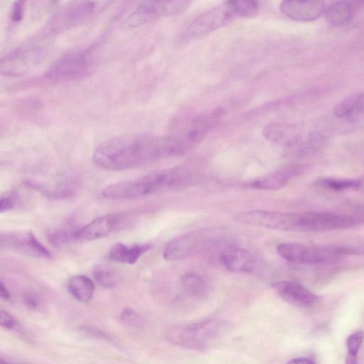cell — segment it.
<instances>
[{
	"mask_svg": "<svg viewBox=\"0 0 364 364\" xmlns=\"http://www.w3.org/2000/svg\"><path fill=\"white\" fill-rule=\"evenodd\" d=\"M174 157L168 134H124L100 143L92 155L97 167L107 171H122L159 159Z\"/></svg>",
	"mask_w": 364,
	"mask_h": 364,
	"instance_id": "1",
	"label": "cell"
},
{
	"mask_svg": "<svg viewBox=\"0 0 364 364\" xmlns=\"http://www.w3.org/2000/svg\"><path fill=\"white\" fill-rule=\"evenodd\" d=\"M193 171L188 166L170 168L136 179L110 184L102 196L109 200H127L156 192L186 188L193 183Z\"/></svg>",
	"mask_w": 364,
	"mask_h": 364,
	"instance_id": "2",
	"label": "cell"
},
{
	"mask_svg": "<svg viewBox=\"0 0 364 364\" xmlns=\"http://www.w3.org/2000/svg\"><path fill=\"white\" fill-rule=\"evenodd\" d=\"M226 328L227 324L223 321L209 318L191 323L171 326L165 330L164 337L174 346L205 351Z\"/></svg>",
	"mask_w": 364,
	"mask_h": 364,
	"instance_id": "3",
	"label": "cell"
},
{
	"mask_svg": "<svg viewBox=\"0 0 364 364\" xmlns=\"http://www.w3.org/2000/svg\"><path fill=\"white\" fill-rule=\"evenodd\" d=\"M223 115L224 109L216 108L182 122L176 130L168 134L176 156L187 154L199 144L219 123Z\"/></svg>",
	"mask_w": 364,
	"mask_h": 364,
	"instance_id": "4",
	"label": "cell"
},
{
	"mask_svg": "<svg viewBox=\"0 0 364 364\" xmlns=\"http://www.w3.org/2000/svg\"><path fill=\"white\" fill-rule=\"evenodd\" d=\"M237 18H242L237 1H227L193 19L178 34L177 41L186 43L209 34Z\"/></svg>",
	"mask_w": 364,
	"mask_h": 364,
	"instance_id": "5",
	"label": "cell"
},
{
	"mask_svg": "<svg viewBox=\"0 0 364 364\" xmlns=\"http://www.w3.org/2000/svg\"><path fill=\"white\" fill-rule=\"evenodd\" d=\"M284 259L299 264H324L337 261L344 256L358 254L354 248L328 246L314 247L300 243L284 242L277 247Z\"/></svg>",
	"mask_w": 364,
	"mask_h": 364,
	"instance_id": "6",
	"label": "cell"
},
{
	"mask_svg": "<svg viewBox=\"0 0 364 364\" xmlns=\"http://www.w3.org/2000/svg\"><path fill=\"white\" fill-rule=\"evenodd\" d=\"M216 236L208 230H193L176 236L166 244L163 256L167 260H176L211 250L219 242Z\"/></svg>",
	"mask_w": 364,
	"mask_h": 364,
	"instance_id": "7",
	"label": "cell"
},
{
	"mask_svg": "<svg viewBox=\"0 0 364 364\" xmlns=\"http://www.w3.org/2000/svg\"><path fill=\"white\" fill-rule=\"evenodd\" d=\"M96 65L95 50L87 48L62 57L50 67L47 75L56 80L80 79L91 74Z\"/></svg>",
	"mask_w": 364,
	"mask_h": 364,
	"instance_id": "8",
	"label": "cell"
},
{
	"mask_svg": "<svg viewBox=\"0 0 364 364\" xmlns=\"http://www.w3.org/2000/svg\"><path fill=\"white\" fill-rule=\"evenodd\" d=\"M264 137L274 143L287 148L309 149L316 146L322 138L320 134L309 132L296 124L272 122L262 129Z\"/></svg>",
	"mask_w": 364,
	"mask_h": 364,
	"instance_id": "9",
	"label": "cell"
},
{
	"mask_svg": "<svg viewBox=\"0 0 364 364\" xmlns=\"http://www.w3.org/2000/svg\"><path fill=\"white\" fill-rule=\"evenodd\" d=\"M187 1H146L139 3L124 20V25L135 28L163 16H175L185 11L190 6Z\"/></svg>",
	"mask_w": 364,
	"mask_h": 364,
	"instance_id": "10",
	"label": "cell"
},
{
	"mask_svg": "<svg viewBox=\"0 0 364 364\" xmlns=\"http://www.w3.org/2000/svg\"><path fill=\"white\" fill-rule=\"evenodd\" d=\"M299 213L266 210L245 211L236 216V220L243 224L289 232H299Z\"/></svg>",
	"mask_w": 364,
	"mask_h": 364,
	"instance_id": "11",
	"label": "cell"
},
{
	"mask_svg": "<svg viewBox=\"0 0 364 364\" xmlns=\"http://www.w3.org/2000/svg\"><path fill=\"white\" fill-rule=\"evenodd\" d=\"M41 58L42 51L39 48H18L0 60V74L9 76L23 75L33 69Z\"/></svg>",
	"mask_w": 364,
	"mask_h": 364,
	"instance_id": "12",
	"label": "cell"
},
{
	"mask_svg": "<svg viewBox=\"0 0 364 364\" xmlns=\"http://www.w3.org/2000/svg\"><path fill=\"white\" fill-rule=\"evenodd\" d=\"M125 218L124 213H109L98 217L86 225L73 231V240L91 241L107 236L117 230Z\"/></svg>",
	"mask_w": 364,
	"mask_h": 364,
	"instance_id": "13",
	"label": "cell"
},
{
	"mask_svg": "<svg viewBox=\"0 0 364 364\" xmlns=\"http://www.w3.org/2000/svg\"><path fill=\"white\" fill-rule=\"evenodd\" d=\"M277 295L289 304L301 308L314 306L319 297L302 284L288 280H277L272 283Z\"/></svg>",
	"mask_w": 364,
	"mask_h": 364,
	"instance_id": "14",
	"label": "cell"
},
{
	"mask_svg": "<svg viewBox=\"0 0 364 364\" xmlns=\"http://www.w3.org/2000/svg\"><path fill=\"white\" fill-rule=\"evenodd\" d=\"M220 262L234 272H252L258 266V259L249 250L233 245L225 246L218 252Z\"/></svg>",
	"mask_w": 364,
	"mask_h": 364,
	"instance_id": "15",
	"label": "cell"
},
{
	"mask_svg": "<svg viewBox=\"0 0 364 364\" xmlns=\"http://www.w3.org/2000/svg\"><path fill=\"white\" fill-rule=\"evenodd\" d=\"M306 168L303 164H291L250 182L247 186L253 189L275 191L288 184L293 178L299 176Z\"/></svg>",
	"mask_w": 364,
	"mask_h": 364,
	"instance_id": "16",
	"label": "cell"
},
{
	"mask_svg": "<svg viewBox=\"0 0 364 364\" xmlns=\"http://www.w3.org/2000/svg\"><path fill=\"white\" fill-rule=\"evenodd\" d=\"M326 6L323 1H283L279 9L284 16L294 21H311L324 14Z\"/></svg>",
	"mask_w": 364,
	"mask_h": 364,
	"instance_id": "17",
	"label": "cell"
},
{
	"mask_svg": "<svg viewBox=\"0 0 364 364\" xmlns=\"http://www.w3.org/2000/svg\"><path fill=\"white\" fill-rule=\"evenodd\" d=\"M357 3L351 1H336L326 6L325 15L328 23L333 26L348 23L357 10Z\"/></svg>",
	"mask_w": 364,
	"mask_h": 364,
	"instance_id": "18",
	"label": "cell"
},
{
	"mask_svg": "<svg viewBox=\"0 0 364 364\" xmlns=\"http://www.w3.org/2000/svg\"><path fill=\"white\" fill-rule=\"evenodd\" d=\"M151 247L152 245L149 243L139 244L131 247L122 243H117L110 249L109 257L116 262L133 264Z\"/></svg>",
	"mask_w": 364,
	"mask_h": 364,
	"instance_id": "19",
	"label": "cell"
},
{
	"mask_svg": "<svg viewBox=\"0 0 364 364\" xmlns=\"http://www.w3.org/2000/svg\"><path fill=\"white\" fill-rule=\"evenodd\" d=\"M364 95L363 92L346 97L334 108V114L338 118L355 119L363 112Z\"/></svg>",
	"mask_w": 364,
	"mask_h": 364,
	"instance_id": "20",
	"label": "cell"
},
{
	"mask_svg": "<svg viewBox=\"0 0 364 364\" xmlns=\"http://www.w3.org/2000/svg\"><path fill=\"white\" fill-rule=\"evenodd\" d=\"M70 293L78 301L86 302L90 301L94 294L93 282L85 275L72 276L68 284Z\"/></svg>",
	"mask_w": 364,
	"mask_h": 364,
	"instance_id": "21",
	"label": "cell"
},
{
	"mask_svg": "<svg viewBox=\"0 0 364 364\" xmlns=\"http://www.w3.org/2000/svg\"><path fill=\"white\" fill-rule=\"evenodd\" d=\"M181 284L184 292L192 298H203L208 291V286L204 278L196 274L188 273L182 276Z\"/></svg>",
	"mask_w": 364,
	"mask_h": 364,
	"instance_id": "22",
	"label": "cell"
},
{
	"mask_svg": "<svg viewBox=\"0 0 364 364\" xmlns=\"http://www.w3.org/2000/svg\"><path fill=\"white\" fill-rule=\"evenodd\" d=\"M315 184L323 189L343 191H357L362 186V181L359 178H321Z\"/></svg>",
	"mask_w": 364,
	"mask_h": 364,
	"instance_id": "23",
	"label": "cell"
},
{
	"mask_svg": "<svg viewBox=\"0 0 364 364\" xmlns=\"http://www.w3.org/2000/svg\"><path fill=\"white\" fill-rule=\"evenodd\" d=\"M92 275L95 281L105 288H114L117 286L118 277L116 272L109 265L97 264L92 270Z\"/></svg>",
	"mask_w": 364,
	"mask_h": 364,
	"instance_id": "24",
	"label": "cell"
},
{
	"mask_svg": "<svg viewBox=\"0 0 364 364\" xmlns=\"http://www.w3.org/2000/svg\"><path fill=\"white\" fill-rule=\"evenodd\" d=\"M120 319L122 324L132 331H139L145 324L143 316L132 309H124L121 313Z\"/></svg>",
	"mask_w": 364,
	"mask_h": 364,
	"instance_id": "25",
	"label": "cell"
},
{
	"mask_svg": "<svg viewBox=\"0 0 364 364\" xmlns=\"http://www.w3.org/2000/svg\"><path fill=\"white\" fill-rule=\"evenodd\" d=\"M80 332L85 336L97 340L112 342L113 338L106 331L92 325H82L79 328Z\"/></svg>",
	"mask_w": 364,
	"mask_h": 364,
	"instance_id": "26",
	"label": "cell"
},
{
	"mask_svg": "<svg viewBox=\"0 0 364 364\" xmlns=\"http://www.w3.org/2000/svg\"><path fill=\"white\" fill-rule=\"evenodd\" d=\"M72 234L73 232L63 230H56L48 235V239L53 245L60 246L73 240Z\"/></svg>",
	"mask_w": 364,
	"mask_h": 364,
	"instance_id": "27",
	"label": "cell"
},
{
	"mask_svg": "<svg viewBox=\"0 0 364 364\" xmlns=\"http://www.w3.org/2000/svg\"><path fill=\"white\" fill-rule=\"evenodd\" d=\"M18 325L16 318L9 312L0 309V326L6 329H14Z\"/></svg>",
	"mask_w": 364,
	"mask_h": 364,
	"instance_id": "28",
	"label": "cell"
},
{
	"mask_svg": "<svg viewBox=\"0 0 364 364\" xmlns=\"http://www.w3.org/2000/svg\"><path fill=\"white\" fill-rule=\"evenodd\" d=\"M15 205V196L6 194L0 196V213L11 210Z\"/></svg>",
	"mask_w": 364,
	"mask_h": 364,
	"instance_id": "29",
	"label": "cell"
},
{
	"mask_svg": "<svg viewBox=\"0 0 364 364\" xmlns=\"http://www.w3.org/2000/svg\"><path fill=\"white\" fill-rule=\"evenodd\" d=\"M23 1H16L14 4L12 11V19L15 22L21 21L23 15Z\"/></svg>",
	"mask_w": 364,
	"mask_h": 364,
	"instance_id": "30",
	"label": "cell"
},
{
	"mask_svg": "<svg viewBox=\"0 0 364 364\" xmlns=\"http://www.w3.org/2000/svg\"><path fill=\"white\" fill-rule=\"evenodd\" d=\"M358 348L347 347L348 354L346 358L345 364H358Z\"/></svg>",
	"mask_w": 364,
	"mask_h": 364,
	"instance_id": "31",
	"label": "cell"
},
{
	"mask_svg": "<svg viewBox=\"0 0 364 364\" xmlns=\"http://www.w3.org/2000/svg\"><path fill=\"white\" fill-rule=\"evenodd\" d=\"M24 303L28 307L33 309H36L38 306V300L31 294H27L24 296Z\"/></svg>",
	"mask_w": 364,
	"mask_h": 364,
	"instance_id": "32",
	"label": "cell"
},
{
	"mask_svg": "<svg viewBox=\"0 0 364 364\" xmlns=\"http://www.w3.org/2000/svg\"><path fill=\"white\" fill-rule=\"evenodd\" d=\"M286 364H316L311 359L305 357L294 358Z\"/></svg>",
	"mask_w": 364,
	"mask_h": 364,
	"instance_id": "33",
	"label": "cell"
},
{
	"mask_svg": "<svg viewBox=\"0 0 364 364\" xmlns=\"http://www.w3.org/2000/svg\"><path fill=\"white\" fill-rule=\"evenodd\" d=\"M10 297V293L4 284L0 282V298L3 299H9Z\"/></svg>",
	"mask_w": 364,
	"mask_h": 364,
	"instance_id": "34",
	"label": "cell"
},
{
	"mask_svg": "<svg viewBox=\"0 0 364 364\" xmlns=\"http://www.w3.org/2000/svg\"><path fill=\"white\" fill-rule=\"evenodd\" d=\"M0 364H14V363L8 362L7 360H5L1 357H0Z\"/></svg>",
	"mask_w": 364,
	"mask_h": 364,
	"instance_id": "35",
	"label": "cell"
}]
</instances>
